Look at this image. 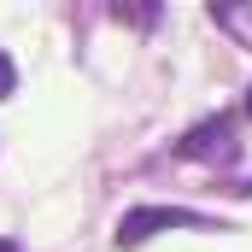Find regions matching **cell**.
I'll return each mask as SVG.
<instances>
[{"mask_svg":"<svg viewBox=\"0 0 252 252\" xmlns=\"http://www.w3.org/2000/svg\"><path fill=\"white\" fill-rule=\"evenodd\" d=\"M188 223H199V229H211L205 217H193V211H182V205H135V211H124V223H118V247H141V241H153L158 229H188Z\"/></svg>","mask_w":252,"mask_h":252,"instance_id":"1","label":"cell"},{"mask_svg":"<svg viewBox=\"0 0 252 252\" xmlns=\"http://www.w3.org/2000/svg\"><path fill=\"white\" fill-rule=\"evenodd\" d=\"M182 158H235V118H205L182 135Z\"/></svg>","mask_w":252,"mask_h":252,"instance_id":"2","label":"cell"},{"mask_svg":"<svg viewBox=\"0 0 252 252\" xmlns=\"http://www.w3.org/2000/svg\"><path fill=\"white\" fill-rule=\"evenodd\" d=\"M211 18H223V30L241 35V30L252 24V6H211ZM247 35H252V30H247Z\"/></svg>","mask_w":252,"mask_h":252,"instance_id":"3","label":"cell"},{"mask_svg":"<svg viewBox=\"0 0 252 252\" xmlns=\"http://www.w3.org/2000/svg\"><path fill=\"white\" fill-rule=\"evenodd\" d=\"M12 88H18V64H12V59H6V53H0V100H6Z\"/></svg>","mask_w":252,"mask_h":252,"instance_id":"4","label":"cell"},{"mask_svg":"<svg viewBox=\"0 0 252 252\" xmlns=\"http://www.w3.org/2000/svg\"><path fill=\"white\" fill-rule=\"evenodd\" d=\"M0 252H18V247H12V241H0Z\"/></svg>","mask_w":252,"mask_h":252,"instance_id":"5","label":"cell"},{"mask_svg":"<svg viewBox=\"0 0 252 252\" xmlns=\"http://www.w3.org/2000/svg\"><path fill=\"white\" fill-rule=\"evenodd\" d=\"M247 118H252V88H247Z\"/></svg>","mask_w":252,"mask_h":252,"instance_id":"6","label":"cell"}]
</instances>
